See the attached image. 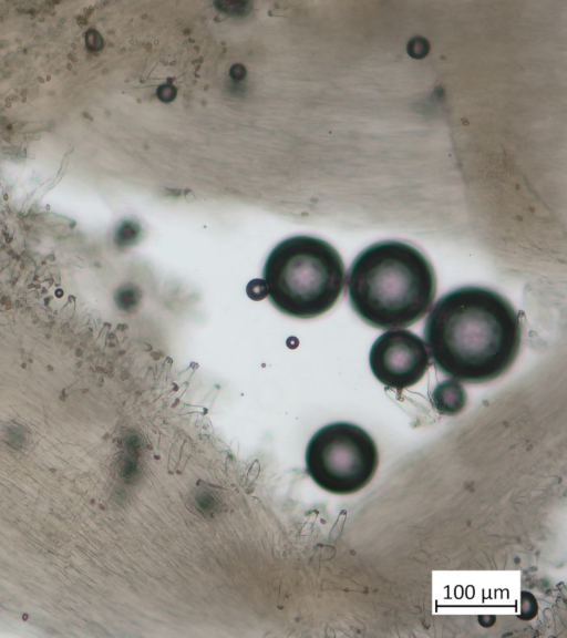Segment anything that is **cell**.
Masks as SVG:
<instances>
[{"label":"cell","mask_w":567,"mask_h":638,"mask_svg":"<svg viewBox=\"0 0 567 638\" xmlns=\"http://www.w3.org/2000/svg\"><path fill=\"white\" fill-rule=\"evenodd\" d=\"M424 337L436 368L464 383H485L507 372L522 343L519 316L495 290L465 286L431 309Z\"/></svg>","instance_id":"1"},{"label":"cell","mask_w":567,"mask_h":638,"mask_svg":"<svg viewBox=\"0 0 567 638\" xmlns=\"http://www.w3.org/2000/svg\"><path fill=\"white\" fill-rule=\"evenodd\" d=\"M348 298L354 312L377 329L412 326L430 310L436 277L415 247L383 240L363 249L350 266Z\"/></svg>","instance_id":"2"},{"label":"cell","mask_w":567,"mask_h":638,"mask_svg":"<svg viewBox=\"0 0 567 638\" xmlns=\"http://www.w3.org/2000/svg\"><path fill=\"white\" fill-rule=\"evenodd\" d=\"M344 277V265L337 249L307 235L277 244L262 269L272 306L298 319H311L330 310L343 290Z\"/></svg>","instance_id":"3"},{"label":"cell","mask_w":567,"mask_h":638,"mask_svg":"<svg viewBox=\"0 0 567 638\" xmlns=\"http://www.w3.org/2000/svg\"><path fill=\"white\" fill-rule=\"evenodd\" d=\"M378 465L374 440L353 423L324 425L306 449L308 474L319 487L337 495L352 494L367 486Z\"/></svg>","instance_id":"4"},{"label":"cell","mask_w":567,"mask_h":638,"mask_svg":"<svg viewBox=\"0 0 567 638\" xmlns=\"http://www.w3.org/2000/svg\"><path fill=\"white\" fill-rule=\"evenodd\" d=\"M369 363L378 381L394 390L416 384L431 364L425 341L405 329L382 333L370 349Z\"/></svg>","instance_id":"5"},{"label":"cell","mask_w":567,"mask_h":638,"mask_svg":"<svg viewBox=\"0 0 567 638\" xmlns=\"http://www.w3.org/2000/svg\"><path fill=\"white\" fill-rule=\"evenodd\" d=\"M466 392L456 380H446L439 383L432 392L431 401L434 409L444 415L460 413L466 404Z\"/></svg>","instance_id":"6"}]
</instances>
